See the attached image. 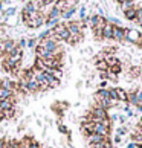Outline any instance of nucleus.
Masks as SVG:
<instances>
[{"label":"nucleus","instance_id":"f257e3e1","mask_svg":"<svg viewBox=\"0 0 142 148\" xmlns=\"http://www.w3.org/2000/svg\"><path fill=\"white\" fill-rule=\"evenodd\" d=\"M141 38H142V34H141L138 29H134V28H125V41H127V43L138 46L139 41H141Z\"/></svg>","mask_w":142,"mask_h":148},{"label":"nucleus","instance_id":"f03ea898","mask_svg":"<svg viewBox=\"0 0 142 148\" xmlns=\"http://www.w3.org/2000/svg\"><path fill=\"white\" fill-rule=\"evenodd\" d=\"M93 133L101 134V136H104V138H110L112 128L107 127V125H104L102 122H96V124H93Z\"/></svg>","mask_w":142,"mask_h":148},{"label":"nucleus","instance_id":"7ed1b4c3","mask_svg":"<svg viewBox=\"0 0 142 148\" xmlns=\"http://www.w3.org/2000/svg\"><path fill=\"white\" fill-rule=\"evenodd\" d=\"M38 11H40V6H38V5L35 3V0H28V2L25 3L21 14L31 15V14H34V12H38Z\"/></svg>","mask_w":142,"mask_h":148},{"label":"nucleus","instance_id":"20e7f679","mask_svg":"<svg viewBox=\"0 0 142 148\" xmlns=\"http://www.w3.org/2000/svg\"><path fill=\"white\" fill-rule=\"evenodd\" d=\"M113 40L118 43L125 41V28L124 26H113Z\"/></svg>","mask_w":142,"mask_h":148},{"label":"nucleus","instance_id":"39448f33","mask_svg":"<svg viewBox=\"0 0 142 148\" xmlns=\"http://www.w3.org/2000/svg\"><path fill=\"white\" fill-rule=\"evenodd\" d=\"M45 21H46V17L40 14L37 18H34V20H28V21H26V26H29V28H32V29H37V28H41V26L45 25Z\"/></svg>","mask_w":142,"mask_h":148},{"label":"nucleus","instance_id":"423d86ee","mask_svg":"<svg viewBox=\"0 0 142 148\" xmlns=\"http://www.w3.org/2000/svg\"><path fill=\"white\" fill-rule=\"evenodd\" d=\"M96 104L99 107L102 108H106V110L108 112L110 108H115V107H118V104L119 101H113V99H99V101H96Z\"/></svg>","mask_w":142,"mask_h":148},{"label":"nucleus","instance_id":"0eeeda50","mask_svg":"<svg viewBox=\"0 0 142 148\" xmlns=\"http://www.w3.org/2000/svg\"><path fill=\"white\" fill-rule=\"evenodd\" d=\"M141 76H142V67L141 66H132V67L128 69V75H127L128 79H136V78H141Z\"/></svg>","mask_w":142,"mask_h":148},{"label":"nucleus","instance_id":"6e6552de","mask_svg":"<svg viewBox=\"0 0 142 148\" xmlns=\"http://www.w3.org/2000/svg\"><path fill=\"white\" fill-rule=\"evenodd\" d=\"M75 12H76V3L75 5H70V6L67 8V9H64L63 12H61V20H72V17L75 15Z\"/></svg>","mask_w":142,"mask_h":148},{"label":"nucleus","instance_id":"1a4fd4ad","mask_svg":"<svg viewBox=\"0 0 142 148\" xmlns=\"http://www.w3.org/2000/svg\"><path fill=\"white\" fill-rule=\"evenodd\" d=\"M102 40H113V25L107 23L102 28Z\"/></svg>","mask_w":142,"mask_h":148},{"label":"nucleus","instance_id":"9d476101","mask_svg":"<svg viewBox=\"0 0 142 148\" xmlns=\"http://www.w3.org/2000/svg\"><path fill=\"white\" fill-rule=\"evenodd\" d=\"M0 86L5 87V89H8V90H12V92H15L19 89L17 83H14L12 79H2V81H0Z\"/></svg>","mask_w":142,"mask_h":148},{"label":"nucleus","instance_id":"9b49d317","mask_svg":"<svg viewBox=\"0 0 142 148\" xmlns=\"http://www.w3.org/2000/svg\"><path fill=\"white\" fill-rule=\"evenodd\" d=\"M95 99H110V95H108V89H98L95 92Z\"/></svg>","mask_w":142,"mask_h":148},{"label":"nucleus","instance_id":"f8f14e48","mask_svg":"<svg viewBox=\"0 0 142 148\" xmlns=\"http://www.w3.org/2000/svg\"><path fill=\"white\" fill-rule=\"evenodd\" d=\"M15 104V98L12 96L11 99H2V104H0V110H9V108H14Z\"/></svg>","mask_w":142,"mask_h":148},{"label":"nucleus","instance_id":"ddd939ff","mask_svg":"<svg viewBox=\"0 0 142 148\" xmlns=\"http://www.w3.org/2000/svg\"><path fill=\"white\" fill-rule=\"evenodd\" d=\"M107 138H104V136H101V134H96V133H92L87 136V142H89V145L90 144H98V142H102V140H106Z\"/></svg>","mask_w":142,"mask_h":148},{"label":"nucleus","instance_id":"4468645a","mask_svg":"<svg viewBox=\"0 0 142 148\" xmlns=\"http://www.w3.org/2000/svg\"><path fill=\"white\" fill-rule=\"evenodd\" d=\"M14 95H15V92L8 90V89H5V87L0 86V99H11Z\"/></svg>","mask_w":142,"mask_h":148},{"label":"nucleus","instance_id":"2eb2a0df","mask_svg":"<svg viewBox=\"0 0 142 148\" xmlns=\"http://www.w3.org/2000/svg\"><path fill=\"white\" fill-rule=\"evenodd\" d=\"M127 102L130 104V106H133V107H138V106H139V101H138V95H136V90H133V92H128Z\"/></svg>","mask_w":142,"mask_h":148},{"label":"nucleus","instance_id":"dca6fc26","mask_svg":"<svg viewBox=\"0 0 142 148\" xmlns=\"http://www.w3.org/2000/svg\"><path fill=\"white\" fill-rule=\"evenodd\" d=\"M116 92H118V101H119V102H127L128 92L124 90L122 87H116Z\"/></svg>","mask_w":142,"mask_h":148},{"label":"nucleus","instance_id":"f3484780","mask_svg":"<svg viewBox=\"0 0 142 148\" xmlns=\"http://www.w3.org/2000/svg\"><path fill=\"white\" fill-rule=\"evenodd\" d=\"M136 11H138V8H136V6H133V8L127 9V11L124 12L125 18H127V20H130V21H136Z\"/></svg>","mask_w":142,"mask_h":148},{"label":"nucleus","instance_id":"a211bd4d","mask_svg":"<svg viewBox=\"0 0 142 148\" xmlns=\"http://www.w3.org/2000/svg\"><path fill=\"white\" fill-rule=\"evenodd\" d=\"M46 18H60V20H61V11H60L55 5H54L52 9L49 11V14H47Z\"/></svg>","mask_w":142,"mask_h":148},{"label":"nucleus","instance_id":"6ab92c4d","mask_svg":"<svg viewBox=\"0 0 142 148\" xmlns=\"http://www.w3.org/2000/svg\"><path fill=\"white\" fill-rule=\"evenodd\" d=\"M32 138H29V136H25L21 140H19V148H29L31 144H32Z\"/></svg>","mask_w":142,"mask_h":148},{"label":"nucleus","instance_id":"aec40b11","mask_svg":"<svg viewBox=\"0 0 142 148\" xmlns=\"http://www.w3.org/2000/svg\"><path fill=\"white\" fill-rule=\"evenodd\" d=\"M95 67L99 72H106V70H108V64L106 63V60H99V61H95Z\"/></svg>","mask_w":142,"mask_h":148},{"label":"nucleus","instance_id":"412c9836","mask_svg":"<svg viewBox=\"0 0 142 148\" xmlns=\"http://www.w3.org/2000/svg\"><path fill=\"white\" fill-rule=\"evenodd\" d=\"M106 63L108 64V67H113V66H116V64H121L119 58H116L115 55H108V57L106 58Z\"/></svg>","mask_w":142,"mask_h":148},{"label":"nucleus","instance_id":"4be33fe9","mask_svg":"<svg viewBox=\"0 0 142 148\" xmlns=\"http://www.w3.org/2000/svg\"><path fill=\"white\" fill-rule=\"evenodd\" d=\"M58 23H60V18H46V21H45V25L47 26V29L55 28Z\"/></svg>","mask_w":142,"mask_h":148},{"label":"nucleus","instance_id":"5701e85b","mask_svg":"<svg viewBox=\"0 0 142 148\" xmlns=\"http://www.w3.org/2000/svg\"><path fill=\"white\" fill-rule=\"evenodd\" d=\"M78 17H80V20H83V21L89 17V15H87V8L86 6H81L78 9Z\"/></svg>","mask_w":142,"mask_h":148},{"label":"nucleus","instance_id":"b1692460","mask_svg":"<svg viewBox=\"0 0 142 148\" xmlns=\"http://www.w3.org/2000/svg\"><path fill=\"white\" fill-rule=\"evenodd\" d=\"M106 18H107V23H110L113 26H122L121 25V20L116 18V17H106Z\"/></svg>","mask_w":142,"mask_h":148},{"label":"nucleus","instance_id":"393cba45","mask_svg":"<svg viewBox=\"0 0 142 148\" xmlns=\"http://www.w3.org/2000/svg\"><path fill=\"white\" fill-rule=\"evenodd\" d=\"M127 133H128V128L125 127V125H121V127L116 130V134H118V136H121V138H124V136L127 134Z\"/></svg>","mask_w":142,"mask_h":148},{"label":"nucleus","instance_id":"a878e982","mask_svg":"<svg viewBox=\"0 0 142 148\" xmlns=\"http://www.w3.org/2000/svg\"><path fill=\"white\" fill-rule=\"evenodd\" d=\"M108 70L113 72L115 75H119L122 72V64H116V66H113V67H108Z\"/></svg>","mask_w":142,"mask_h":148},{"label":"nucleus","instance_id":"bb28decb","mask_svg":"<svg viewBox=\"0 0 142 148\" xmlns=\"http://www.w3.org/2000/svg\"><path fill=\"white\" fill-rule=\"evenodd\" d=\"M108 95H110V99L118 101V92H116V87H110V89H108Z\"/></svg>","mask_w":142,"mask_h":148},{"label":"nucleus","instance_id":"cd10ccee","mask_svg":"<svg viewBox=\"0 0 142 148\" xmlns=\"http://www.w3.org/2000/svg\"><path fill=\"white\" fill-rule=\"evenodd\" d=\"M15 11H17V9L12 8V6L8 8L6 11H3V18H8V17H11V15H14V14H15Z\"/></svg>","mask_w":142,"mask_h":148},{"label":"nucleus","instance_id":"c85d7f7f","mask_svg":"<svg viewBox=\"0 0 142 148\" xmlns=\"http://www.w3.org/2000/svg\"><path fill=\"white\" fill-rule=\"evenodd\" d=\"M93 35L96 40H102V28H93Z\"/></svg>","mask_w":142,"mask_h":148},{"label":"nucleus","instance_id":"c756f323","mask_svg":"<svg viewBox=\"0 0 142 148\" xmlns=\"http://www.w3.org/2000/svg\"><path fill=\"white\" fill-rule=\"evenodd\" d=\"M119 6H121V11H122V12H125V11H127V9L133 8V6H134V3H130V2H124V3H119Z\"/></svg>","mask_w":142,"mask_h":148},{"label":"nucleus","instance_id":"7c9ffc66","mask_svg":"<svg viewBox=\"0 0 142 148\" xmlns=\"http://www.w3.org/2000/svg\"><path fill=\"white\" fill-rule=\"evenodd\" d=\"M106 79L107 81H118V75H115L113 72L107 70V72H106Z\"/></svg>","mask_w":142,"mask_h":148},{"label":"nucleus","instance_id":"2f4dec72","mask_svg":"<svg viewBox=\"0 0 142 148\" xmlns=\"http://www.w3.org/2000/svg\"><path fill=\"white\" fill-rule=\"evenodd\" d=\"M37 46H38V40H37V38H31V40H28V46H26V47L35 49Z\"/></svg>","mask_w":142,"mask_h":148},{"label":"nucleus","instance_id":"473e14b6","mask_svg":"<svg viewBox=\"0 0 142 148\" xmlns=\"http://www.w3.org/2000/svg\"><path fill=\"white\" fill-rule=\"evenodd\" d=\"M3 113H5V119H11L15 114V110L14 108H9V110H5Z\"/></svg>","mask_w":142,"mask_h":148},{"label":"nucleus","instance_id":"72a5a7b5","mask_svg":"<svg viewBox=\"0 0 142 148\" xmlns=\"http://www.w3.org/2000/svg\"><path fill=\"white\" fill-rule=\"evenodd\" d=\"M58 130H60V133H63V134H69V128L63 124H58Z\"/></svg>","mask_w":142,"mask_h":148},{"label":"nucleus","instance_id":"f704fd0d","mask_svg":"<svg viewBox=\"0 0 142 148\" xmlns=\"http://www.w3.org/2000/svg\"><path fill=\"white\" fill-rule=\"evenodd\" d=\"M127 118H128L127 114H119V118H118V122L121 124V125H124L125 122H127Z\"/></svg>","mask_w":142,"mask_h":148},{"label":"nucleus","instance_id":"c9c22d12","mask_svg":"<svg viewBox=\"0 0 142 148\" xmlns=\"http://www.w3.org/2000/svg\"><path fill=\"white\" fill-rule=\"evenodd\" d=\"M20 49H23V47H26L28 46V41H26V38H21V40L19 41V45H17Z\"/></svg>","mask_w":142,"mask_h":148},{"label":"nucleus","instance_id":"e433bc0d","mask_svg":"<svg viewBox=\"0 0 142 148\" xmlns=\"http://www.w3.org/2000/svg\"><path fill=\"white\" fill-rule=\"evenodd\" d=\"M107 86H108V81L107 79H102L101 83H99V89H107Z\"/></svg>","mask_w":142,"mask_h":148},{"label":"nucleus","instance_id":"4c0bfd02","mask_svg":"<svg viewBox=\"0 0 142 148\" xmlns=\"http://www.w3.org/2000/svg\"><path fill=\"white\" fill-rule=\"evenodd\" d=\"M29 148H41V147H40V144H38L37 140H32V144H31Z\"/></svg>","mask_w":142,"mask_h":148},{"label":"nucleus","instance_id":"58836bf2","mask_svg":"<svg viewBox=\"0 0 142 148\" xmlns=\"http://www.w3.org/2000/svg\"><path fill=\"white\" fill-rule=\"evenodd\" d=\"M0 148H6V139H0Z\"/></svg>","mask_w":142,"mask_h":148},{"label":"nucleus","instance_id":"ea45409f","mask_svg":"<svg viewBox=\"0 0 142 148\" xmlns=\"http://www.w3.org/2000/svg\"><path fill=\"white\" fill-rule=\"evenodd\" d=\"M121 140H122V138H121V136H118V134L115 136V139H113V142H115V144H119Z\"/></svg>","mask_w":142,"mask_h":148},{"label":"nucleus","instance_id":"a19ab883","mask_svg":"<svg viewBox=\"0 0 142 148\" xmlns=\"http://www.w3.org/2000/svg\"><path fill=\"white\" fill-rule=\"evenodd\" d=\"M125 148H138V147H136V144H134V142H128V144H127V147H125Z\"/></svg>","mask_w":142,"mask_h":148},{"label":"nucleus","instance_id":"79ce46f5","mask_svg":"<svg viewBox=\"0 0 142 148\" xmlns=\"http://www.w3.org/2000/svg\"><path fill=\"white\" fill-rule=\"evenodd\" d=\"M2 121H5V113H3V110H0V122Z\"/></svg>","mask_w":142,"mask_h":148},{"label":"nucleus","instance_id":"37998d69","mask_svg":"<svg viewBox=\"0 0 142 148\" xmlns=\"http://www.w3.org/2000/svg\"><path fill=\"white\" fill-rule=\"evenodd\" d=\"M116 2H118V3H124V2H130V3H133L134 0H116Z\"/></svg>","mask_w":142,"mask_h":148},{"label":"nucleus","instance_id":"c03bdc74","mask_svg":"<svg viewBox=\"0 0 142 148\" xmlns=\"http://www.w3.org/2000/svg\"><path fill=\"white\" fill-rule=\"evenodd\" d=\"M136 108H138V112L142 114V106H139V107H136Z\"/></svg>","mask_w":142,"mask_h":148},{"label":"nucleus","instance_id":"a18cd8bd","mask_svg":"<svg viewBox=\"0 0 142 148\" xmlns=\"http://www.w3.org/2000/svg\"><path fill=\"white\" fill-rule=\"evenodd\" d=\"M139 125H141V127H142V114H141V118H139V122H138Z\"/></svg>","mask_w":142,"mask_h":148},{"label":"nucleus","instance_id":"49530a36","mask_svg":"<svg viewBox=\"0 0 142 148\" xmlns=\"http://www.w3.org/2000/svg\"><path fill=\"white\" fill-rule=\"evenodd\" d=\"M0 11L3 12V3H2V2H0Z\"/></svg>","mask_w":142,"mask_h":148},{"label":"nucleus","instance_id":"de8ad7c7","mask_svg":"<svg viewBox=\"0 0 142 148\" xmlns=\"http://www.w3.org/2000/svg\"><path fill=\"white\" fill-rule=\"evenodd\" d=\"M138 46H139V47L142 49V38H141V41H139V45H138Z\"/></svg>","mask_w":142,"mask_h":148},{"label":"nucleus","instance_id":"09e8293b","mask_svg":"<svg viewBox=\"0 0 142 148\" xmlns=\"http://www.w3.org/2000/svg\"><path fill=\"white\" fill-rule=\"evenodd\" d=\"M66 2H76V0H66Z\"/></svg>","mask_w":142,"mask_h":148},{"label":"nucleus","instance_id":"8fccbe9b","mask_svg":"<svg viewBox=\"0 0 142 148\" xmlns=\"http://www.w3.org/2000/svg\"><path fill=\"white\" fill-rule=\"evenodd\" d=\"M26 2H28V0H26Z\"/></svg>","mask_w":142,"mask_h":148}]
</instances>
